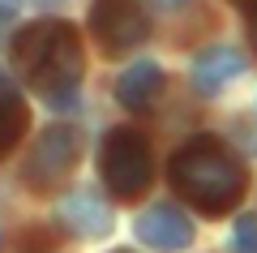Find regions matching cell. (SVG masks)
Wrapping results in <instances>:
<instances>
[{"mask_svg":"<svg viewBox=\"0 0 257 253\" xmlns=\"http://www.w3.org/2000/svg\"><path fill=\"white\" fill-rule=\"evenodd\" d=\"M13 69L26 86H35L52 108H73L77 86L86 73L82 35L60 18L30 22L13 39Z\"/></svg>","mask_w":257,"mask_h":253,"instance_id":"1","label":"cell"},{"mask_svg":"<svg viewBox=\"0 0 257 253\" xmlns=\"http://www.w3.org/2000/svg\"><path fill=\"white\" fill-rule=\"evenodd\" d=\"M172 185L193 210H202V215H227L244 198L248 172H244L240 154L227 142L202 133V137H189L172 154Z\"/></svg>","mask_w":257,"mask_h":253,"instance_id":"2","label":"cell"},{"mask_svg":"<svg viewBox=\"0 0 257 253\" xmlns=\"http://www.w3.org/2000/svg\"><path fill=\"white\" fill-rule=\"evenodd\" d=\"M99 172H103V185L111 189V198L120 202H133L150 189V142L146 133L138 129H111L103 137V150H99Z\"/></svg>","mask_w":257,"mask_h":253,"instance_id":"3","label":"cell"},{"mask_svg":"<svg viewBox=\"0 0 257 253\" xmlns=\"http://www.w3.org/2000/svg\"><path fill=\"white\" fill-rule=\"evenodd\" d=\"M77 159H82V137H77V129L73 125H52V129H43L35 137L26 163H22V181L35 193H47L77 167Z\"/></svg>","mask_w":257,"mask_h":253,"instance_id":"4","label":"cell"},{"mask_svg":"<svg viewBox=\"0 0 257 253\" xmlns=\"http://www.w3.org/2000/svg\"><path fill=\"white\" fill-rule=\"evenodd\" d=\"M90 35L99 39L103 52L120 56V52H128V47L146 43L150 22H146V13H142L138 0H94L90 5Z\"/></svg>","mask_w":257,"mask_h":253,"instance_id":"5","label":"cell"},{"mask_svg":"<svg viewBox=\"0 0 257 253\" xmlns=\"http://www.w3.org/2000/svg\"><path fill=\"white\" fill-rule=\"evenodd\" d=\"M133 232H138L142 244H150V249H159V253H180V249H189V240H193L189 215L176 210V206H167V202L150 206L146 215L133 223Z\"/></svg>","mask_w":257,"mask_h":253,"instance_id":"6","label":"cell"},{"mask_svg":"<svg viewBox=\"0 0 257 253\" xmlns=\"http://www.w3.org/2000/svg\"><path fill=\"white\" fill-rule=\"evenodd\" d=\"M60 223L73 236H86V240H103L111 232V206L99 198L94 189H73L60 202Z\"/></svg>","mask_w":257,"mask_h":253,"instance_id":"7","label":"cell"},{"mask_svg":"<svg viewBox=\"0 0 257 253\" xmlns=\"http://www.w3.org/2000/svg\"><path fill=\"white\" fill-rule=\"evenodd\" d=\"M248 69V60L236 47H206L197 60H193V86L202 95H219L227 81H236Z\"/></svg>","mask_w":257,"mask_h":253,"instance_id":"8","label":"cell"},{"mask_svg":"<svg viewBox=\"0 0 257 253\" xmlns=\"http://www.w3.org/2000/svg\"><path fill=\"white\" fill-rule=\"evenodd\" d=\"M159 91H163V69H159L155 60L128 64V69L120 73V81H116V99H120L124 112H146L150 103L159 99Z\"/></svg>","mask_w":257,"mask_h":253,"instance_id":"9","label":"cell"},{"mask_svg":"<svg viewBox=\"0 0 257 253\" xmlns=\"http://www.w3.org/2000/svg\"><path fill=\"white\" fill-rule=\"evenodd\" d=\"M26 120H30L26 99L18 95L13 81L0 77V154H9L13 146H18V137L26 133Z\"/></svg>","mask_w":257,"mask_h":253,"instance_id":"10","label":"cell"},{"mask_svg":"<svg viewBox=\"0 0 257 253\" xmlns=\"http://www.w3.org/2000/svg\"><path fill=\"white\" fill-rule=\"evenodd\" d=\"M236 253H257V215H244L236 223Z\"/></svg>","mask_w":257,"mask_h":253,"instance_id":"11","label":"cell"},{"mask_svg":"<svg viewBox=\"0 0 257 253\" xmlns=\"http://www.w3.org/2000/svg\"><path fill=\"white\" fill-rule=\"evenodd\" d=\"M155 9H180V5H189V0H150Z\"/></svg>","mask_w":257,"mask_h":253,"instance_id":"12","label":"cell"},{"mask_svg":"<svg viewBox=\"0 0 257 253\" xmlns=\"http://www.w3.org/2000/svg\"><path fill=\"white\" fill-rule=\"evenodd\" d=\"M18 5H22V0H0V13H13Z\"/></svg>","mask_w":257,"mask_h":253,"instance_id":"13","label":"cell"},{"mask_svg":"<svg viewBox=\"0 0 257 253\" xmlns=\"http://www.w3.org/2000/svg\"><path fill=\"white\" fill-rule=\"evenodd\" d=\"M231 5H244V9H253V13H257V0H231Z\"/></svg>","mask_w":257,"mask_h":253,"instance_id":"14","label":"cell"},{"mask_svg":"<svg viewBox=\"0 0 257 253\" xmlns=\"http://www.w3.org/2000/svg\"><path fill=\"white\" fill-rule=\"evenodd\" d=\"M248 35H253V47H257V13H253V26H248Z\"/></svg>","mask_w":257,"mask_h":253,"instance_id":"15","label":"cell"},{"mask_svg":"<svg viewBox=\"0 0 257 253\" xmlns=\"http://www.w3.org/2000/svg\"><path fill=\"white\" fill-rule=\"evenodd\" d=\"M39 5H43V9H47V5H64V0H39Z\"/></svg>","mask_w":257,"mask_h":253,"instance_id":"16","label":"cell"},{"mask_svg":"<svg viewBox=\"0 0 257 253\" xmlns=\"http://www.w3.org/2000/svg\"><path fill=\"white\" fill-rule=\"evenodd\" d=\"M5 18H9V13H0V26H5Z\"/></svg>","mask_w":257,"mask_h":253,"instance_id":"17","label":"cell"},{"mask_svg":"<svg viewBox=\"0 0 257 253\" xmlns=\"http://www.w3.org/2000/svg\"><path fill=\"white\" fill-rule=\"evenodd\" d=\"M116 253H133V249H116Z\"/></svg>","mask_w":257,"mask_h":253,"instance_id":"18","label":"cell"}]
</instances>
